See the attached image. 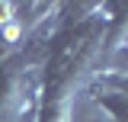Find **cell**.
I'll return each mask as SVG.
<instances>
[{
	"label": "cell",
	"instance_id": "obj_1",
	"mask_svg": "<svg viewBox=\"0 0 128 122\" xmlns=\"http://www.w3.org/2000/svg\"><path fill=\"white\" fill-rule=\"evenodd\" d=\"M99 106L109 109L115 122H128V96L125 93H102L99 96Z\"/></svg>",
	"mask_w": 128,
	"mask_h": 122
}]
</instances>
